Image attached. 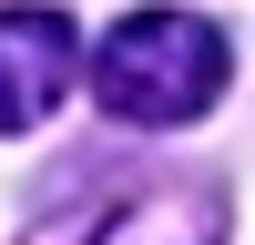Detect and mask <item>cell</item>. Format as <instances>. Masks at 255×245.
Here are the masks:
<instances>
[{
  "mask_svg": "<svg viewBox=\"0 0 255 245\" xmlns=\"http://www.w3.org/2000/svg\"><path fill=\"white\" fill-rule=\"evenodd\" d=\"M225 72H235V51H225V31L194 20V10H133V20H113V31L82 51L92 102L113 122H143V133H174V122L215 113Z\"/></svg>",
  "mask_w": 255,
  "mask_h": 245,
  "instance_id": "6da1fadb",
  "label": "cell"
},
{
  "mask_svg": "<svg viewBox=\"0 0 255 245\" xmlns=\"http://www.w3.org/2000/svg\"><path fill=\"white\" fill-rule=\"evenodd\" d=\"M82 82V41L61 10H0V133H31Z\"/></svg>",
  "mask_w": 255,
  "mask_h": 245,
  "instance_id": "7a4b0ae2",
  "label": "cell"
},
{
  "mask_svg": "<svg viewBox=\"0 0 255 245\" xmlns=\"http://www.w3.org/2000/svg\"><path fill=\"white\" fill-rule=\"evenodd\" d=\"M92 245H225V215L204 194H133V204H113V215L92 225Z\"/></svg>",
  "mask_w": 255,
  "mask_h": 245,
  "instance_id": "3957f363",
  "label": "cell"
}]
</instances>
